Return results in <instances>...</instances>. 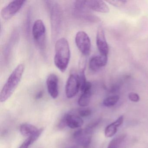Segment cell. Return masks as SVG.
I'll return each instance as SVG.
<instances>
[{
	"instance_id": "obj_22",
	"label": "cell",
	"mask_w": 148,
	"mask_h": 148,
	"mask_svg": "<svg viewBox=\"0 0 148 148\" xmlns=\"http://www.w3.org/2000/svg\"><path fill=\"white\" fill-rule=\"evenodd\" d=\"M92 111L90 109H84L79 111V113L81 117H87L91 114Z\"/></svg>"
},
{
	"instance_id": "obj_23",
	"label": "cell",
	"mask_w": 148,
	"mask_h": 148,
	"mask_svg": "<svg viewBox=\"0 0 148 148\" xmlns=\"http://www.w3.org/2000/svg\"><path fill=\"white\" fill-rule=\"evenodd\" d=\"M43 96V91H40L39 92H38V94L36 95V98L37 99H40Z\"/></svg>"
},
{
	"instance_id": "obj_21",
	"label": "cell",
	"mask_w": 148,
	"mask_h": 148,
	"mask_svg": "<svg viewBox=\"0 0 148 148\" xmlns=\"http://www.w3.org/2000/svg\"><path fill=\"white\" fill-rule=\"evenodd\" d=\"M128 97L130 101L135 103L138 102L140 100L139 95L137 93L134 92H130L128 95Z\"/></svg>"
},
{
	"instance_id": "obj_10",
	"label": "cell",
	"mask_w": 148,
	"mask_h": 148,
	"mask_svg": "<svg viewBox=\"0 0 148 148\" xmlns=\"http://www.w3.org/2000/svg\"><path fill=\"white\" fill-rule=\"evenodd\" d=\"M96 42L100 54L103 56H108L109 52V46L106 41L104 31L101 27H99L98 29Z\"/></svg>"
},
{
	"instance_id": "obj_20",
	"label": "cell",
	"mask_w": 148,
	"mask_h": 148,
	"mask_svg": "<svg viewBox=\"0 0 148 148\" xmlns=\"http://www.w3.org/2000/svg\"><path fill=\"white\" fill-rule=\"evenodd\" d=\"M106 2L116 7H120L126 4V1H108Z\"/></svg>"
},
{
	"instance_id": "obj_17",
	"label": "cell",
	"mask_w": 148,
	"mask_h": 148,
	"mask_svg": "<svg viewBox=\"0 0 148 148\" xmlns=\"http://www.w3.org/2000/svg\"><path fill=\"white\" fill-rule=\"evenodd\" d=\"M125 134H122L112 139L109 143L107 148H119L122 143L126 138Z\"/></svg>"
},
{
	"instance_id": "obj_15",
	"label": "cell",
	"mask_w": 148,
	"mask_h": 148,
	"mask_svg": "<svg viewBox=\"0 0 148 148\" xmlns=\"http://www.w3.org/2000/svg\"><path fill=\"white\" fill-rule=\"evenodd\" d=\"M123 116H121L113 123L106 126L105 130V135L107 138L112 137L116 133L119 127L123 123Z\"/></svg>"
},
{
	"instance_id": "obj_6",
	"label": "cell",
	"mask_w": 148,
	"mask_h": 148,
	"mask_svg": "<svg viewBox=\"0 0 148 148\" xmlns=\"http://www.w3.org/2000/svg\"><path fill=\"white\" fill-rule=\"evenodd\" d=\"M80 90V85L78 76L75 73H72L66 81L65 86V93L68 98L74 97Z\"/></svg>"
},
{
	"instance_id": "obj_3",
	"label": "cell",
	"mask_w": 148,
	"mask_h": 148,
	"mask_svg": "<svg viewBox=\"0 0 148 148\" xmlns=\"http://www.w3.org/2000/svg\"><path fill=\"white\" fill-rule=\"evenodd\" d=\"M51 16L52 35L53 38L57 37L61 26V10L59 5L54 1H47Z\"/></svg>"
},
{
	"instance_id": "obj_9",
	"label": "cell",
	"mask_w": 148,
	"mask_h": 148,
	"mask_svg": "<svg viewBox=\"0 0 148 148\" xmlns=\"http://www.w3.org/2000/svg\"><path fill=\"white\" fill-rule=\"evenodd\" d=\"M92 132L87 127L84 130H78L73 134V139L79 145L84 148H87L91 141Z\"/></svg>"
},
{
	"instance_id": "obj_1",
	"label": "cell",
	"mask_w": 148,
	"mask_h": 148,
	"mask_svg": "<svg viewBox=\"0 0 148 148\" xmlns=\"http://www.w3.org/2000/svg\"><path fill=\"white\" fill-rule=\"evenodd\" d=\"M70 58L71 51L67 40L65 38H61L57 40L55 45L54 63L61 72H64L66 71Z\"/></svg>"
},
{
	"instance_id": "obj_7",
	"label": "cell",
	"mask_w": 148,
	"mask_h": 148,
	"mask_svg": "<svg viewBox=\"0 0 148 148\" xmlns=\"http://www.w3.org/2000/svg\"><path fill=\"white\" fill-rule=\"evenodd\" d=\"M26 1H13L7 5L2 8L1 11L2 18L5 20H8L14 16L22 7Z\"/></svg>"
},
{
	"instance_id": "obj_13",
	"label": "cell",
	"mask_w": 148,
	"mask_h": 148,
	"mask_svg": "<svg viewBox=\"0 0 148 148\" xmlns=\"http://www.w3.org/2000/svg\"><path fill=\"white\" fill-rule=\"evenodd\" d=\"M108 61L107 56L100 54L95 55L90 59L89 61V67L93 71H97L100 68L106 65Z\"/></svg>"
},
{
	"instance_id": "obj_16",
	"label": "cell",
	"mask_w": 148,
	"mask_h": 148,
	"mask_svg": "<svg viewBox=\"0 0 148 148\" xmlns=\"http://www.w3.org/2000/svg\"><path fill=\"white\" fill-rule=\"evenodd\" d=\"M38 130L37 127L29 123L23 124L20 127V131L21 135L27 137L34 134Z\"/></svg>"
},
{
	"instance_id": "obj_5",
	"label": "cell",
	"mask_w": 148,
	"mask_h": 148,
	"mask_svg": "<svg viewBox=\"0 0 148 148\" xmlns=\"http://www.w3.org/2000/svg\"><path fill=\"white\" fill-rule=\"evenodd\" d=\"M75 42L77 47L83 55H89L91 51L90 40L88 34L83 31L77 33L75 37Z\"/></svg>"
},
{
	"instance_id": "obj_2",
	"label": "cell",
	"mask_w": 148,
	"mask_h": 148,
	"mask_svg": "<svg viewBox=\"0 0 148 148\" xmlns=\"http://www.w3.org/2000/svg\"><path fill=\"white\" fill-rule=\"evenodd\" d=\"M25 68L24 64H20L13 71L1 92V102H5L12 95L21 80Z\"/></svg>"
},
{
	"instance_id": "obj_12",
	"label": "cell",
	"mask_w": 148,
	"mask_h": 148,
	"mask_svg": "<svg viewBox=\"0 0 148 148\" xmlns=\"http://www.w3.org/2000/svg\"><path fill=\"white\" fill-rule=\"evenodd\" d=\"M58 76L54 73L50 74L47 79V86L48 93L51 97L54 99L58 97Z\"/></svg>"
},
{
	"instance_id": "obj_14",
	"label": "cell",
	"mask_w": 148,
	"mask_h": 148,
	"mask_svg": "<svg viewBox=\"0 0 148 148\" xmlns=\"http://www.w3.org/2000/svg\"><path fill=\"white\" fill-rule=\"evenodd\" d=\"M92 84L90 82H87L82 91V94L78 101L79 105L81 107H86L88 106L90 101L91 95Z\"/></svg>"
},
{
	"instance_id": "obj_18",
	"label": "cell",
	"mask_w": 148,
	"mask_h": 148,
	"mask_svg": "<svg viewBox=\"0 0 148 148\" xmlns=\"http://www.w3.org/2000/svg\"><path fill=\"white\" fill-rule=\"evenodd\" d=\"M119 99L118 95L110 96L104 99L103 104L106 107H111L116 105Z\"/></svg>"
},
{
	"instance_id": "obj_8",
	"label": "cell",
	"mask_w": 148,
	"mask_h": 148,
	"mask_svg": "<svg viewBox=\"0 0 148 148\" xmlns=\"http://www.w3.org/2000/svg\"><path fill=\"white\" fill-rule=\"evenodd\" d=\"M84 121L81 117L71 114L64 116L59 124V128L63 129L67 126L72 129L79 128L83 125Z\"/></svg>"
},
{
	"instance_id": "obj_11",
	"label": "cell",
	"mask_w": 148,
	"mask_h": 148,
	"mask_svg": "<svg viewBox=\"0 0 148 148\" xmlns=\"http://www.w3.org/2000/svg\"><path fill=\"white\" fill-rule=\"evenodd\" d=\"M84 5L87 9L102 13H108L110 8L105 1L100 0L84 1Z\"/></svg>"
},
{
	"instance_id": "obj_4",
	"label": "cell",
	"mask_w": 148,
	"mask_h": 148,
	"mask_svg": "<svg viewBox=\"0 0 148 148\" xmlns=\"http://www.w3.org/2000/svg\"><path fill=\"white\" fill-rule=\"evenodd\" d=\"M32 32L35 42L41 49H44L45 43L46 27L41 20H37L34 22Z\"/></svg>"
},
{
	"instance_id": "obj_19",
	"label": "cell",
	"mask_w": 148,
	"mask_h": 148,
	"mask_svg": "<svg viewBox=\"0 0 148 148\" xmlns=\"http://www.w3.org/2000/svg\"><path fill=\"white\" fill-rule=\"evenodd\" d=\"M36 141V139L33 136H30L27 137V138L23 142V143L19 148H29L30 145H32Z\"/></svg>"
}]
</instances>
